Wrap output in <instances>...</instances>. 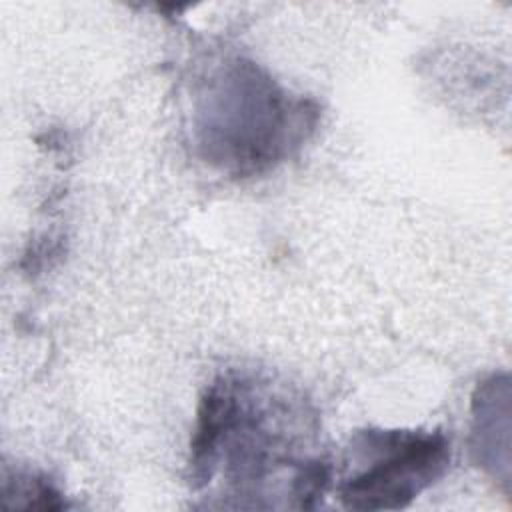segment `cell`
Here are the masks:
<instances>
[{
  "instance_id": "6da1fadb",
  "label": "cell",
  "mask_w": 512,
  "mask_h": 512,
  "mask_svg": "<svg viewBox=\"0 0 512 512\" xmlns=\"http://www.w3.org/2000/svg\"><path fill=\"white\" fill-rule=\"evenodd\" d=\"M302 102L290 100L252 64H234L206 94L200 110L208 156L240 174L280 160L302 128Z\"/></svg>"
},
{
  "instance_id": "7a4b0ae2",
  "label": "cell",
  "mask_w": 512,
  "mask_h": 512,
  "mask_svg": "<svg viewBox=\"0 0 512 512\" xmlns=\"http://www.w3.org/2000/svg\"><path fill=\"white\" fill-rule=\"evenodd\" d=\"M450 464L442 432L366 430L348 448L340 500L356 510H396L432 486Z\"/></svg>"
},
{
  "instance_id": "3957f363",
  "label": "cell",
  "mask_w": 512,
  "mask_h": 512,
  "mask_svg": "<svg viewBox=\"0 0 512 512\" xmlns=\"http://www.w3.org/2000/svg\"><path fill=\"white\" fill-rule=\"evenodd\" d=\"M18 496L28 498L26 508H62L64 502L60 500V492L46 480L34 478V476H22L16 474V480H4V498Z\"/></svg>"
}]
</instances>
